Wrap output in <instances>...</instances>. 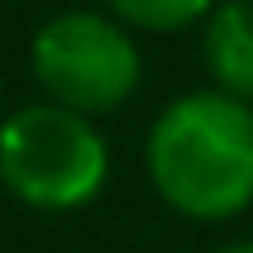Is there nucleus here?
<instances>
[{
	"mask_svg": "<svg viewBox=\"0 0 253 253\" xmlns=\"http://www.w3.org/2000/svg\"><path fill=\"white\" fill-rule=\"evenodd\" d=\"M150 178L173 211L225 220L253 202V108L230 94H188L150 131Z\"/></svg>",
	"mask_w": 253,
	"mask_h": 253,
	"instance_id": "nucleus-1",
	"label": "nucleus"
},
{
	"mask_svg": "<svg viewBox=\"0 0 253 253\" xmlns=\"http://www.w3.org/2000/svg\"><path fill=\"white\" fill-rule=\"evenodd\" d=\"M0 178L19 202L42 211L84 207L108 178L103 136L61 103L19 108L0 126Z\"/></svg>",
	"mask_w": 253,
	"mask_h": 253,
	"instance_id": "nucleus-2",
	"label": "nucleus"
},
{
	"mask_svg": "<svg viewBox=\"0 0 253 253\" xmlns=\"http://www.w3.org/2000/svg\"><path fill=\"white\" fill-rule=\"evenodd\" d=\"M33 71L52 103L71 113H108L131 99L141 80V56L118 19L71 9L38 28Z\"/></svg>",
	"mask_w": 253,
	"mask_h": 253,
	"instance_id": "nucleus-3",
	"label": "nucleus"
},
{
	"mask_svg": "<svg viewBox=\"0 0 253 253\" xmlns=\"http://www.w3.org/2000/svg\"><path fill=\"white\" fill-rule=\"evenodd\" d=\"M207 66L220 94L249 103L253 99V5L225 0L211 9L207 24Z\"/></svg>",
	"mask_w": 253,
	"mask_h": 253,
	"instance_id": "nucleus-4",
	"label": "nucleus"
},
{
	"mask_svg": "<svg viewBox=\"0 0 253 253\" xmlns=\"http://www.w3.org/2000/svg\"><path fill=\"white\" fill-rule=\"evenodd\" d=\"M122 24L136 28H155V33H169V28H188L192 19L211 14L216 0H103Z\"/></svg>",
	"mask_w": 253,
	"mask_h": 253,
	"instance_id": "nucleus-5",
	"label": "nucleus"
},
{
	"mask_svg": "<svg viewBox=\"0 0 253 253\" xmlns=\"http://www.w3.org/2000/svg\"><path fill=\"white\" fill-rule=\"evenodd\" d=\"M220 253H253V239H244V244H230V249H220Z\"/></svg>",
	"mask_w": 253,
	"mask_h": 253,
	"instance_id": "nucleus-6",
	"label": "nucleus"
}]
</instances>
